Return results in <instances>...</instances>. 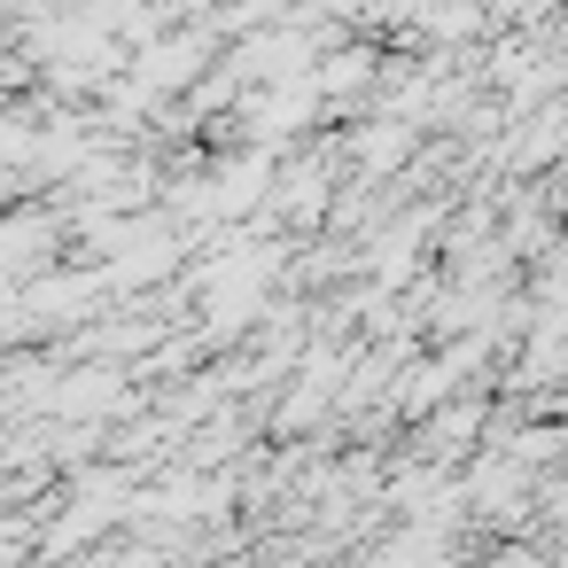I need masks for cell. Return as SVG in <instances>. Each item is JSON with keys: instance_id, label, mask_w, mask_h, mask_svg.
Segmentation results:
<instances>
[{"instance_id": "obj_3", "label": "cell", "mask_w": 568, "mask_h": 568, "mask_svg": "<svg viewBox=\"0 0 568 568\" xmlns=\"http://www.w3.org/2000/svg\"><path fill=\"white\" fill-rule=\"evenodd\" d=\"M483 568H545V560H537V552H521V545H506V552H490Z\"/></svg>"}, {"instance_id": "obj_1", "label": "cell", "mask_w": 568, "mask_h": 568, "mask_svg": "<svg viewBox=\"0 0 568 568\" xmlns=\"http://www.w3.org/2000/svg\"><path fill=\"white\" fill-rule=\"evenodd\" d=\"M195 71H203V32H180V40L149 48V63H141V87H187Z\"/></svg>"}, {"instance_id": "obj_2", "label": "cell", "mask_w": 568, "mask_h": 568, "mask_svg": "<svg viewBox=\"0 0 568 568\" xmlns=\"http://www.w3.org/2000/svg\"><path fill=\"white\" fill-rule=\"evenodd\" d=\"M366 79H374V55H366V48H343L335 63L312 71V94H351V87H366Z\"/></svg>"}]
</instances>
